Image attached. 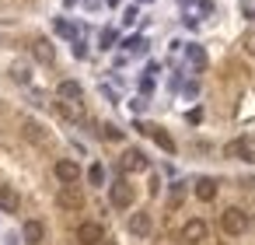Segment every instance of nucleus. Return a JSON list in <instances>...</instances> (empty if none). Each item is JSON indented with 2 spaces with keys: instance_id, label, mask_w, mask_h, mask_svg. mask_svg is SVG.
<instances>
[{
  "instance_id": "f257e3e1",
  "label": "nucleus",
  "mask_w": 255,
  "mask_h": 245,
  "mask_svg": "<svg viewBox=\"0 0 255 245\" xmlns=\"http://www.w3.org/2000/svg\"><path fill=\"white\" fill-rule=\"evenodd\" d=\"M220 228H224L227 235H245V231H248V214H245L241 207H227V210L220 214Z\"/></svg>"
},
{
  "instance_id": "f03ea898",
  "label": "nucleus",
  "mask_w": 255,
  "mask_h": 245,
  "mask_svg": "<svg viewBox=\"0 0 255 245\" xmlns=\"http://www.w3.org/2000/svg\"><path fill=\"white\" fill-rule=\"evenodd\" d=\"M56 203H60L63 210H81V207H84V193L77 189V182H70V186H63V189L56 193Z\"/></svg>"
},
{
  "instance_id": "7ed1b4c3",
  "label": "nucleus",
  "mask_w": 255,
  "mask_h": 245,
  "mask_svg": "<svg viewBox=\"0 0 255 245\" xmlns=\"http://www.w3.org/2000/svg\"><path fill=\"white\" fill-rule=\"evenodd\" d=\"M109 196H112V207H119V210H126V207L133 203V186H129L126 179H119V182H112V189H109Z\"/></svg>"
},
{
  "instance_id": "20e7f679",
  "label": "nucleus",
  "mask_w": 255,
  "mask_h": 245,
  "mask_svg": "<svg viewBox=\"0 0 255 245\" xmlns=\"http://www.w3.org/2000/svg\"><path fill=\"white\" fill-rule=\"evenodd\" d=\"M227 154H231V158H241V161H252V165H255V137H241V140L227 144Z\"/></svg>"
},
{
  "instance_id": "39448f33",
  "label": "nucleus",
  "mask_w": 255,
  "mask_h": 245,
  "mask_svg": "<svg viewBox=\"0 0 255 245\" xmlns=\"http://www.w3.org/2000/svg\"><path fill=\"white\" fill-rule=\"evenodd\" d=\"M53 172H56V179H60L63 186H70V182H77V179H81V165H77V161H70V158H60Z\"/></svg>"
},
{
  "instance_id": "423d86ee",
  "label": "nucleus",
  "mask_w": 255,
  "mask_h": 245,
  "mask_svg": "<svg viewBox=\"0 0 255 245\" xmlns=\"http://www.w3.org/2000/svg\"><path fill=\"white\" fill-rule=\"evenodd\" d=\"M77 242H81V245H98V242H105V231H102V224H95V221H84V224L77 228Z\"/></svg>"
},
{
  "instance_id": "0eeeda50",
  "label": "nucleus",
  "mask_w": 255,
  "mask_h": 245,
  "mask_svg": "<svg viewBox=\"0 0 255 245\" xmlns=\"http://www.w3.org/2000/svg\"><path fill=\"white\" fill-rule=\"evenodd\" d=\"M203 238H206V224H203L199 217H196V221H185V228H182V242H185V245H199Z\"/></svg>"
},
{
  "instance_id": "6e6552de",
  "label": "nucleus",
  "mask_w": 255,
  "mask_h": 245,
  "mask_svg": "<svg viewBox=\"0 0 255 245\" xmlns=\"http://www.w3.org/2000/svg\"><path fill=\"white\" fill-rule=\"evenodd\" d=\"M21 238H25V245H42V238H46V224H42V221H25Z\"/></svg>"
},
{
  "instance_id": "1a4fd4ad",
  "label": "nucleus",
  "mask_w": 255,
  "mask_h": 245,
  "mask_svg": "<svg viewBox=\"0 0 255 245\" xmlns=\"http://www.w3.org/2000/svg\"><path fill=\"white\" fill-rule=\"evenodd\" d=\"M18 207H21L18 189L14 186H0V210H4V214H18Z\"/></svg>"
},
{
  "instance_id": "9d476101",
  "label": "nucleus",
  "mask_w": 255,
  "mask_h": 245,
  "mask_svg": "<svg viewBox=\"0 0 255 245\" xmlns=\"http://www.w3.org/2000/svg\"><path fill=\"white\" fill-rule=\"evenodd\" d=\"M32 56H35L39 63H53V60H56V49H53L49 39H35V42H32Z\"/></svg>"
},
{
  "instance_id": "9b49d317",
  "label": "nucleus",
  "mask_w": 255,
  "mask_h": 245,
  "mask_svg": "<svg viewBox=\"0 0 255 245\" xmlns=\"http://www.w3.org/2000/svg\"><path fill=\"white\" fill-rule=\"evenodd\" d=\"M21 133H25L32 144H39V147H46V140H49V137H46V130H42L35 119H21Z\"/></svg>"
},
{
  "instance_id": "f8f14e48",
  "label": "nucleus",
  "mask_w": 255,
  "mask_h": 245,
  "mask_svg": "<svg viewBox=\"0 0 255 245\" xmlns=\"http://www.w3.org/2000/svg\"><path fill=\"white\" fill-rule=\"evenodd\" d=\"M119 165H123V172H143V168H147V158H143V151H136V147H133V151H126V154H123V161H119Z\"/></svg>"
},
{
  "instance_id": "ddd939ff",
  "label": "nucleus",
  "mask_w": 255,
  "mask_h": 245,
  "mask_svg": "<svg viewBox=\"0 0 255 245\" xmlns=\"http://www.w3.org/2000/svg\"><path fill=\"white\" fill-rule=\"evenodd\" d=\"M129 231H133V235H140V238H143V235H150V214H143V210H140V214H133V217H129Z\"/></svg>"
},
{
  "instance_id": "4468645a",
  "label": "nucleus",
  "mask_w": 255,
  "mask_h": 245,
  "mask_svg": "<svg viewBox=\"0 0 255 245\" xmlns=\"http://www.w3.org/2000/svg\"><path fill=\"white\" fill-rule=\"evenodd\" d=\"M196 196H199L203 203H210V200L217 196V182H213V179H199V182H196Z\"/></svg>"
},
{
  "instance_id": "2eb2a0df",
  "label": "nucleus",
  "mask_w": 255,
  "mask_h": 245,
  "mask_svg": "<svg viewBox=\"0 0 255 245\" xmlns=\"http://www.w3.org/2000/svg\"><path fill=\"white\" fill-rule=\"evenodd\" d=\"M60 98L81 102V84H77V81H60Z\"/></svg>"
},
{
  "instance_id": "dca6fc26",
  "label": "nucleus",
  "mask_w": 255,
  "mask_h": 245,
  "mask_svg": "<svg viewBox=\"0 0 255 245\" xmlns=\"http://www.w3.org/2000/svg\"><path fill=\"white\" fill-rule=\"evenodd\" d=\"M150 137L157 140V147H161V151H168V154H175V140H171V137H168L164 130H157V126H150Z\"/></svg>"
},
{
  "instance_id": "f3484780",
  "label": "nucleus",
  "mask_w": 255,
  "mask_h": 245,
  "mask_svg": "<svg viewBox=\"0 0 255 245\" xmlns=\"http://www.w3.org/2000/svg\"><path fill=\"white\" fill-rule=\"evenodd\" d=\"M60 112H63V116H70V119H81V116H84L81 102H67V98L60 102Z\"/></svg>"
},
{
  "instance_id": "a211bd4d",
  "label": "nucleus",
  "mask_w": 255,
  "mask_h": 245,
  "mask_svg": "<svg viewBox=\"0 0 255 245\" xmlns=\"http://www.w3.org/2000/svg\"><path fill=\"white\" fill-rule=\"evenodd\" d=\"M11 77H14L18 84H28V77H32V74H28V67H25V63H14V67H11Z\"/></svg>"
},
{
  "instance_id": "6ab92c4d",
  "label": "nucleus",
  "mask_w": 255,
  "mask_h": 245,
  "mask_svg": "<svg viewBox=\"0 0 255 245\" xmlns=\"http://www.w3.org/2000/svg\"><path fill=\"white\" fill-rule=\"evenodd\" d=\"M88 179H91L95 186H102V182H105V168H102V165H91V168H88Z\"/></svg>"
},
{
  "instance_id": "aec40b11",
  "label": "nucleus",
  "mask_w": 255,
  "mask_h": 245,
  "mask_svg": "<svg viewBox=\"0 0 255 245\" xmlns=\"http://www.w3.org/2000/svg\"><path fill=\"white\" fill-rule=\"evenodd\" d=\"M189 60H192L196 67H203V63H206V56H203V49H199V46H189Z\"/></svg>"
},
{
  "instance_id": "412c9836",
  "label": "nucleus",
  "mask_w": 255,
  "mask_h": 245,
  "mask_svg": "<svg viewBox=\"0 0 255 245\" xmlns=\"http://www.w3.org/2000/svg\"><path fill=\"white\" fill-rule=\"evenodd\" d=\"M102 137L105 140H123V130L119 126H102Z\"/></svg>"
},
{
  "instance_id": "4be33fe9",
  "label": "nucleus",
  "mask_w": 255,
  "mask_h": 245,
  "mask_svg": "<svg viewBox=\"0 0 255 245\" xmlns=\"http://www.w3.org/2000/svg\"><path fill=\"white\" fill-rule=\"evenodd\" d=\"M123 46H126V49H133V53H143V46H147V42H143V39H126Z\"/></svg>"
},
{
  "instance_id": "5701e85b",
  "label": "nucleus",
  "mask_w": 255,
  "mask_h": 245,
  "mask_svg": "<svg viewBox=\"0 0 255 245\" xmlns=\"http://www.w3.org/2000/svg\"><path fill=\"white\" fill-rule=\"evenodd\" d=\"M241 46H245V49H248V53H252V56H255V32H248V35H245V39H241Z\"/></svg>"
},
{
  "instance_id": "b1692460",
  "label": "nucleus",
  "mask_w": 255,
  "mask_h": 245,
  "mask_svg": "<svg viewBox=\"0 0 255 245\" xmlns=\"http://www.w3.org/2000/svg\"><path fill=\"white\" fill-rule=\"evenodd\" d=\"M112 42H116V32H112V28H105V32H102V46H105V49H109V46H112Z\"/></svg>"
},
{
  "instance_id": "393cba45",
  "label": "nucleus",
  "mask_w": 255,
  "mask_h": 245,
  "mask_svg": "<svg viewBox=\"0 0 255 245\" xmlns=\"http://www.w3.org/2000/svg\"><path fill=\"white\" fill-rule=\"evenodd\" d=\"M105 4H109V7H116V4H119V0H105Z\"/></svg>"
}]
</instances>
